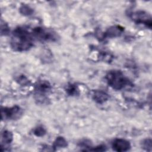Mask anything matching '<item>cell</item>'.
Returning a JSON list of instances; mask_svg holds the SVG:
<instances>
[{"instance_id": "cell-9", "label": "cell", "mask_w": 152, "mask_h": 152, "mask_svg": "<svg viewBox=\"0 0 152 152\" xmlns=\"http://www.w3.org/2000/svg\"><path fill=\"white\" fill-rule=\"evenodd\" d=\"M13 139L12 134L8 131H4L1 135V146L10 144Z\"/></svg>"}, {"instance_id": "cell-6", "label": "cell", "mask_w": 152, "mask_h": 152, "mask_svg": "<svg viewBox=\"0 0 152 152\" xmlns=\"http://www.w3.org/2000/svg\"><path fill=\"white\" fill-rule=\"evenodd\" d=\"M131 148L129 142L125 139L117 138L112 142V148L113 150L119 152L126 151Z\"/></svg>"}, {"instance_id": "cell-14", "label": "cell", "mask_w": 152, "mask_h": 152, "mask_svg": "<svg viewBox=\"0 0 152 152\" xmlns=\"http://www.w3.org/2000/svg\"><path fill=\"white\" fill-rule=\"evenodd\" d=\"M20 12L23 15H30L33 12V10L27 5H22L20 9Z\"/></svg>"}, {"instance_id": "cell-5", "label": "cell", "mask_w": 152, "mask_h": 152, "mask_svg": "<svg viewBox=\"0 0 152 152\" xmlns=\"http://www.w3.org/2000/svg\"><path fill=\"white\" fill-rule=\"evenodd\" d=\"M22 114V110L18 106H14L11 107H4L1 109L2 119H15L20 118Z\"/></svg>"}, {"instance_id": "cell-12", "label": "cell", "mask_w": 152, "mask_h": 152, "mask_svg": "<svg viewBox=\"0 0 152 152\" xmlns=\"http://www.w3.org/2000/svg\"><path fill=\"white\" fill-rule=\"evenodd\" d=\"M66 92L71 96L77 95L79 93V90L77 87L74 84H71L68 86L66 88Z\"/></svg>"}, {"instance_id": "cell-16", "label": "cell", "mask_w": 152, "mask_h": 152, "mask_svg": "<svg viewBox=\"0 0 152 152\" xmlns=\"http://www.w3.org/2000/svg\"><path fill=\"white\" fill-rule=\"evenodd\" d=\"M88 151H103L106 150V147L103 145H100L97 147H96L94 148H89Z\"/></svg>"}, {"instance_id": "cell-4", "label": "cell", "mask_w": 152, "mask_h": 152, "mask_svg": "<svg viewBox=\"0 0 152 152\" xmlns=\"http://www.w3.org/2000/svg\"><path fill=\"white\" fill-rule=\"evenodd\" d=\"M131 18L136 23L143 24L149 28H151V17L150 14L144 11H138L131 14Z\"/></svg>"}, {"instance_id": "cell-13", "label": "cell", "mask_w": 152, "mask_h": 152, "mask_svg": "<svg viewBox=\"0 0 152 152\" xmlns=\"http://www.w3.org/2000/svg\"><path fill=\"white\" fill-rule=\"evenodd\" d=\"M45 134H46V130L42 126H37L34 130V134L35 135H36L37 137H42V136L44 135Z\"/></svg>"}, {"instance_id": "cell-10", "label": "cell", "mask_w": 152, "mask_h": 152, "mask_svg": "<svg viewBox=\"0 0 152 152\" xmlns=\"http://www.w3.org/2000/svg\"><path fill=\"white\" fill-rule=\"evenodd\" d=\"M50 88V86L49 83L47 81H43L40 82L36 86V90L39 92L45 93L47 92Z\"/></svg>"}, {"instance_id": "cell-17", "label": "cell", "mask_w": 152, "mask_h": 152, "mask_svg": "<svg viewBox=\"0 0 152 152\" xmlns=\"http://www.w3.org/2000/svg\"><path fill=\"white\" fill-rule=\"evenodd\" d=\"M1 30V34H7V33H8V31H9V27H8V26H7V24H3L2 23Z\"/></svg>"}, {"instance_id": "cell-15", "label": "cell", "mask_w": 152, "mask_h": 152, "mask_svg": "<svg viewBox=\"0 0 152 152\" xmlns=\"http://www.w3.org/2000/svg\"><path fill=\"white\" fill-rule=\"evenodd\" d=\"M142 147L146 150L151 151V139H145L142 142Z\"/></svg>"}, {"instance_id": "cell-3", "label": "cell", "mask_w": 152, "mask_h": 152, "mask_svg": "<svg viewBox=\"0 0 152 152\" xmlns=\"http://www.w3.org/2000/svg\"><path fill=\"white\" fill-rule=\"evenodd\" d=\"M31 33L33 37L41 41H55L58 39L53 31L40 27L34 28Z\"/></svg>"}, {"instance_id": "cell-1", "label": "cell", "mask_w": 152, "mask_h": 152, "mask_svg": "<svg viewBox=\"0 0 152 152\" xmlns=\"http://www.w3.org/2000/svg\"><path fill=\"white\" fill-rule=\"evenodd\" d=\"M10 45L15 51L23 52L33 46V36L31 32L24 27H18L12 32Z\"/></svg>"}, {"instance_id": "cell-11", "label": "cell", "mask_w": 152, "mask_h": 152, "mask_svg": "<svg viewBox=\"0 0 152 152\" xmlns=\"http://www.w3.org/2000/svg\"><path fill=\"white\" fill-rule=\"evenodd\" d=\"M66 146H67V142L65 140V139L62 137H59L56 138V139L54 141L53 147L57 148L65 147Z\"/></svg>"}, {"instance_id": "cell-2", "label": "cell", "mask_w": 152, "mask_h": 152, "mask_svg": "<svg viewBox=\"0 0 152 152\" xmlns=\"http://www.w3.org/2000/svg\"><path fill=\"white\" fill-rule=\"evenodd\" d=\"M105 78L108 85L116 90H121L131 84L129 80L119 70L109 71Z\"/></svg>"}, {"instance_id": "cell-7", "label": "cell", "mask_w": 152, "mask_h": 152, "mask_svg": "<svg viewBox=\"0 0 152 152\" xmlns=\"http://www.w3.org/2000/svg\"><path fill=\"white\" fill-rule=\"evenodd\" d=\"M124 31V28L120 26H113L109 28L106 32L102 34V38L106 37H116L120 36L123 31Z\"/></svg>"}, {"instance_id": "cell-8", "label": "cell", "mask_w": 152, "mask_h": 152, "mask_svg": "<svg viewBox=\"0 0 152 152\" xmlns=\"http://www.w3.org/2000/svg\"><path fill=\"white\" fill-rule=\"evenodd\" d=\"M92 97L96 103L102 104L108 100L109 95L103 91L96 90L93 92Z\"/></svg>"}]
</instances>
